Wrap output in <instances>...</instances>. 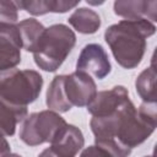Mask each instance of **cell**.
Listing matches in <instances>:
<instances>
[{
	"label": "cell",
	"mask_w": 157,
	"mask_h": 157,
	"mask_svg": "<svg viewBox=\"0 0 157 157\" xmlns=\"http://www.w3.org/2000/svg\"><path fill=\"white\" fill-rule=\"evenodd\" d=\"M22 40L17 26L0 23V71L13 69L21 61Z\"/></svg>",
	"instance_id": "cell-7"
},
{
	"label": "cell",
	"mask_w": 157,
	"mask_h": 157,
	"mask_svg": "<svg viewBox=\"0 0 157 157\" xmlns=\"http://www.w3.org/2000/svg\"><path fill=\"white\" fill-rule=\"evenodd\" d=\"M129 99L128 90L124 86H115L109 91L98 92L93 101L87 105V110L93 117L108 115L114 113L123 103Z\"/></svg>",
	"instance_id": "cell-8"
},
{
	"label": "cell",
	"mask_w": 157,
	"mask_h": 157,
	"mask_svg": "<svg viewBox=\"0 0 157 157\" xmlns=\"http://www.w3.org/2000/svg\"><path fill=\"white\" fill-rule=\"evenodd\" d=\"M80 157H113V156L98 146H90L86 150H83Z\"/></svg>",
	"instance_id": "cell-18"
},
{
	"label": "cell",
	"mask_w": 157,
	"mask_h": 157,
	"mask_svg": "<svg viewBox=\"0 0 157 157\" xmlns=\"http://www.w3.org/2000/svg\"><path fill=\"white\" fill-rule=\"evenodd\" d=\"M114 12L125 20L145 18L150 22L157 21V1H115Z\"/></svg>",
	"instance_id": "cell-10"
},
{
	"label": "cell",
	"mask_w": 157,
	"mask_h": 157,
	"mask_svg": "<svg viewBox=\"0 0 157 157\" xmlns=\"http://www.w3.org/2000/svg\"><path fill=\"white\" fill-rule=\"evenodd\" d=\"M50 144L52 151L59 157H75L83 147L85 139L78 128L66 124Z\"/></svg>",
	"instance_id": "cell-9"
},
{
	"label": "cell",
	"mask_w": 157,
	"mask_h": 157,
	"mask_svg": "<svg viewBox=\"0 0 157 157\" xmlns=\"http://www.w3.org/2000/svg\"><path fill=\"white\" fill-rule=\"evenodd\" d=\"M64 88L67 102L71 107L88 105L97 94V87L93 78L77 70L70 75H65Z\"/></svg>",
	"instance_id": "cell-5"
},
{
	"label": "cell",
	"mask_w": 157,
	"mask_h": 157,
	"mask_svg": "<svg viewBox=\"0 0 157 157\" xmlns=\"http://www.w3.org/2000/svg\"><path fill=\"white\" fill-rule=\"evenodd\" d=\"M110 63L102 45L91 43L83 47L76 63V70L82 71L94 78L102 80L110 72Z\"/></svg>",
	"instance_id": "cell-6"
},
{
	"label": "cell",
	"mask_w": 157,
	"mask_h": 157,
	"mask_svg": "<svg viewBox=\"0 0 157 157\" xmlns=\"http://www.w3.org/2000/svg\"><path fill=\"white\" fill-rule=\"evenodd\" d=\"M17 28L20 31L22 47L25 48V50L34 53L45 31L44 26L34 18H27L21 21L17 25Z\"/></svg>",
	"instance_id": "cell-13"
},
{
	"label": "cell",
	"mask_w": 157,
	"mask_h": 157,
	"mask_svg": "<svg viewBox=\"0 0 157 157\" xmlns=\"http://www.w3.org/2000/svg\"><path fill=\"white\" fill-rule=\"evenodd\" d=\"M76 43L75 33L58 23L45 28L38 48L33 53L34 63L44 71H55L64 63Z\"/></svg>",
	"instance_id": "cell-2"
},
{
	"label": "cell",
	"mask_w": 157,
	"mask_h": 157,
	"mask_svg": "<svg viewBox=\"0 0 157 157\" xmlns=\"http://www.w3.org/2000/svg\"><path fill=\"white\" fill-rule=\"evenodd\" d=\"M42 86L43 78L34 70L0 71V99L12 105L27 107L38 98Z\"/></svg>",
	"instance_id": "cell-3"
},
{
	"label": "cell",
	"mask_w": 157,
	"mask_h": 157,
	"mask_svg": "<svg viewBox=\"0 0 157 157\" xmlns=\"http://www.w3.org/2000/svg\"><path fill=\"white\" fill-rule=\"evenodd\" d=\"M136 91L145 103H156L157 91H156V70L153 65L144 70L135 82Z\"/></svg>",
	"instance_id": "cell-16"
},
{
	"label": "cell",
	"mask_w": 157,
	"mask_h": 157,
	"mask_svg": "<svg viewBox=\"0 0 157 157\" xmlns=\"http://www.w3.org/2000/svg\"><path fill=\"white\" fill-rule=\"evenodd\" d=\"M27 117V107L12 105L0 99V132L4 136H12L16 125Z\"/></svg>",
	"instance_id": "cell-11"
},
{
	"label": "cell",
	"mask_w": 157,
	"mask_h": 157,
	"mask_svg": "<svg viewBox=\"0 0 157 157\" xmlns=\"http://www.w3.org/2000/svg\"><path fill=\"white\" fill-rule=\"evenodd\" d=\"M5 157H21V156L15 155V153H9V155H7V156H5Z\"/></svg>",
	"instance_id": "cell-21"
},
{
	"label": "cell",
	"mask_w": 157,
	"mask_h": 157,
	"mask_svg": "<svg viewBox=\"0 0 157 157\" xmlns=\"http://www.w3.org/2000/svg\"><path fill=\"white\" fill-rule=\"evenodd\" d=\"M145 157H155V156H145Z\"/></svg>",
	"instance_id": "cell-22"
},
{
	"label": "cell",
	"mask_w": 157,
	"mask_h": 157,
	"mask_svg": "<svg viewBox=\"0 0 157 157\" xmlns=\"http://www.w3.org/2000/svg\"><path fill=\"white\" fill-rule=\"evenodd\" d=\"M17 7L26 10L31 15L38 16L47 12H66L67 10L78 5V1H53V0H39V1H15Z\"/></svg>",
	"instance_id": "cell-12"
},
{
	"label": "cell",
	"mask_w": 157,
	"mask_h": 157,
	"mask_svg": "<svg viewBox=\"0 0 157 157\" xmlns=\"http://www.w3.org/2000/svg\"><path fill=\"white\" fill-rule=\"evenodd\" d=\"M64 82H65V75H58L53 78L47 91L45 102L48 108L59 113H65L69 109H71V105L67 102V98L65 94Z\"/></svg>",
	"instance_id": "cell-14"
},
{
	"label": "cell",
	"mask_w": 157,
	"mask_h": 157,
	"mask_svg": "<svg viewBox=\"0 0 157 157\" xmlns=\"http://www.w3.org/2000/svg\"><path fill=\"white\" fill-rule=\"evenodd\" d=\"M156 32V26L145 20H121L105 29L104 38L117 63L125 69L136 67L146 50V38Z\"/></svg>",
	"instance_id": "cell-1"
},
{
	"label": "cell",
	"mask_w": 157,
	"mask_h": 157,
	"mask_svg": "<svg viewBox=\"0 0 157 157\" xmlns=\"http://www.w3.org/2000/svg\"><path fill=\"white\" fill-rule=\"evenodd\" d=\"M65 125L66 121L56 112L42 110L39 113H32L22 124L20 139L29 146L52 142Z\"/></svg>",
	"instance_id": "cell-4"
},
{
	"label": "cell",
	"mask_w": 157,
	"mask_h": 157,
	"mask_svg": "<svg viewBox=\"0 0 157 157\" xmlns=\"http://www.w3.org/2000/svg\"><path fill=\"white\" fill-rule=\"evenodd\" d=\"M69 23L80 33L92 34L97 32L101 26V17L93 10L82 7L75 10V12L67 18Z\"/></svg>",
	"instance_id": "cell-15"
},
{
	"label": "cell",
	"mask_w": 157,
	"mask_h": 157,
	"mask_svg": "<svg viewBox=\"0 0 157 157\" xmlns=\"http://www.w3.org/2000/svg\"><path fill=\"white\" fill-rule=\"evenodd\" d=\"M10 153V145L4 137V135L0 132V157H5Z\"/></svg>",
	"instance_id": "cell-19"
},
{
	"label": "cell",
	"mask_w": 157,
	"mask_h": 157,
	"mask_svg": "<svg viewBox=\"0 0 157 157\" xmlns=\"http://www.w3.org/2000/svg\"><path fill=\"white\" fill-rule=\"evenodd\" d=\"M38 157H59L58 155H55L53 151H52V148L49 147V148H45Z\"/></svg>",
	"instance_id": "cell-20"
},
{
	"label": "cell",
	"mask_w": 157,
	"mask_h": 157,
	"mask_svg": "<svg viewBox=\"0 0 157 157\" xmlns=\"http://www.w3.org/2000/svg\"><path fill=\"white\" fill-rule=\"evenodd\" d=\"M17 5L15 1L0 0V23H15L18 18Z\"/></svg>",
	"instance_id": "cell-17"
}]
</instances>
